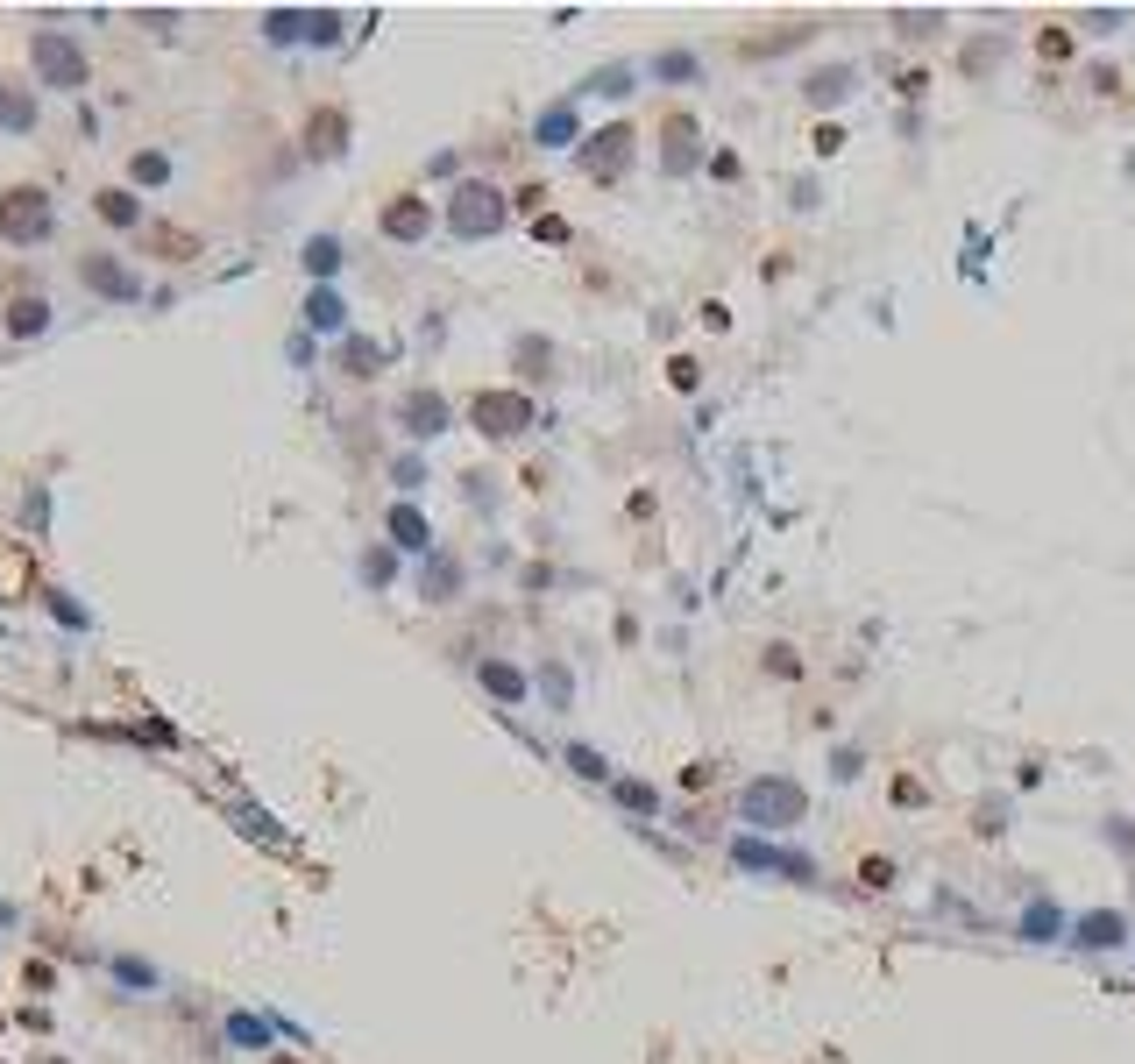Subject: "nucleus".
<instances>
[{
	"instance_id": "f257e3e1",
	"label": "nucleus",
	"mask_w": 1135,
	"mask_h": 1064,
	"mask_svg": "<svg viewBox=\"0 0 1135 1064\" xmlns=\"http://www.w3.org/2000/svg\"><path fill=\"white\" fill-rule=\"evenodd\" d=\"M745 816H752L759 830H788V823L802 816V788H795V780H752V788H745Z\"/></svg>"
},
{
	"instance_id": "f03ea898",
	"label": "nucleus",
	"mask_w": 1135,
	"mask_h": 1064,
	"mask_svg": "<svg viewBox=\"0 0 1135 1064\" xmlns=\"http://www.w3.org/2000/svg\"><path fill=\"white\" fill-rule=\"evenodd\" d=\"M0 235H7V242H43V235H50V199H43L36 185H14V192L0 199Z\"/></svg>"
},
{
	"instance_id": "7ed1b4c3",
	"label": "nucleus",
	"mask_w": 1135,
	"mask_h": 1064,
	"mask_svg": "<svg viewBox=\"0 0 1135 1064\" xmlns=\"http://www.w3.org/2000/svg\"><path fill=\"white\" fill-rule=\"evenodd\" d=\"M447 220H454V235H497V227H504V206H497L490 185H461L454 206H447Z\"/></svg>"
},
{
	"instance_id": "20e7f679",
	"label": "nucleus",
	"mask_w": 1135,
	"mask_h": 1064,
	"mask_svg": "<svg viewBox=\"0 0 1135 1064\" xmlns=\"http://www.w3.org/2000/svg\"><path fill=\"white\" fill-rule=\"evenodd\" d=\"M476 419H483V434H519V426H526V405H519V398H476Z\"/></svg>"
},
{
	"instance_id": "39448f33",
	"label": "nucleus",
	"mask_w": 1135,
	"mask_h": 1064,
	"mask_svg": "<svg viewBox=\"0 0 1135 1064\" xmlns=\"http://www.w3.org/2000/svg\"><path fill=\"white\" fill-rule=\"evenodd\" d=\"M625 143H632L625 129H603V136H596V150H589V170H596V178H610V170H618V156H625Z\"/></svg>"
},
{
	"instance_id": "423d86ee",
	"label": "nucleus",
	"mask_w": 1135,
	"mask_h": 1064,
	"mask_svg": "<svg viewBox=\"0 0 1135 1064\" xmlns=\"http://www.w3.org/2000/svg\"><path fill=\"white\" fill-rule=\"evenodd\" d=\"M36 64H43L50 79H57V71H64V79H79V50H71V43H50V36L36 43Z\"/></svg>"
},
{
	"instance_id": "0eeeda50",
	"label": "nucleus",
	"mask_w": 1135,
	"mask_h": 1064,
	"mask_svg": "<svg viewBox=\"0 0 1135 1064\" xmlns=\"http://www.w3.org/2000/svg\"><path fill=\"white\" fill-rule=\"evenodd\" d=\"M405 419H420V426H412V434H440V419H447V405H440V398H412V405H405Z\"/></svg>"
},
{
	"instance_id": "6e6552de",
	"label": "nucleus",
	"mask_w": 1135,
	"mask_h": 1064,
	"mask_svg": "<svg viewBox=\"0 0 1135 1064\" xmlns=\"http://www.w3.org/2000/svg\"><path fill=\"white\" fill-rule=\"evenodd\" d=\"M1079 944H1122V922H1115L1107 909L1086 915V922H1079Z\"/></svg>"
},
{
	"instance_id": "1a4fd4ad",
	"label": "nucleus",
	"mask_w": 1135,
	"mask_h": 1064,
	"mask_svg": "<svg viewBox=\"0 0 1135 1064\" xmlns=\"http://www.w3.org/2000/svg\"><path fill=\"white\" fill-rule=\"evenodd\" d=\"M43 312H50V305H43V299H14V312H7V326H14V334H43Z\"/></svg>"
},
{
	"instance_id": "9d476101",
	"label": "nucleus",
	"mask_w": 1135,
	"mask_h": 1064,
	"mask_svg": "<svg viewBox=\"0 0 1135 1064\" xmlns=\"http://www.w3.org/2000/svg\"><path fill=\"white\" fill-rule=\"evenodd\" d=\"M100 220L129 227V220H136V199H129V192H100Z\"/></svg>"
},
{
	"instance_id": "9b49d317",
	"label": "nucleus",
	"mask_w": 1135,
	"mask_h": 1064,
	"mask_svg": "<svg viewBox=\"0 0 1135 1064\" xmlns=\"http://www.w3.org/2000/svg\"><path fill=\"white\" fill-rule=\"evenodd\" d=\"M483 681H490L497 696H526V674H519V667H497V660H490V667H483Z\"/></svg>"
},
{
	"instance_id": "f8f14e48",
	"label": "nucleus",
	"mask_w": 1135,
	"mask_h": 1064,
	"mask_svg": "<svg viewBox=\"0 0 1135 1064\" xmlns=\"http://www.w3.org/2000/svg\"><path fill=\"white\" fill-rule=\"evenodd\" d=\"M384 227H391V235H420L426 213H420V206H391V213H384Z\"/></svg>"
},
{
	"instance_id": "ddd939ff",
	"label": "nucleus",
	"mask_w": 1135,
	"mask_h": 1064,
	"mask_svg": "<svg viewBox=\"0 0 1135 1064\" xmlns=\"http://www.w3.org/2000/svg\"><path fill=\"white\" fill-rule=\"evenodd\" d=\"M391 533H398L405 547H426V525H420V518H412V511H398V518H391Z\"/></svg>"
}]
</instances>
